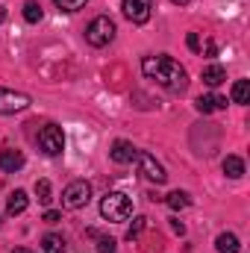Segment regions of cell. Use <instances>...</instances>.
I'll return each mask as SVG.
<instances>
[{
    "instance_id": "12",
    "label": "cell",
    "mask_w": 250,
    "mask_h": 253,
    "mask_svg": "<svg viewBox=\"0 0 250 253\" xmlns=\"http://www.w3.org/2000/svg\"><path fill=\"white\" fill-rule=\"evenodd\" d=\"M200 80H203L209 88H218V85L227 80V71H224L221 65H206V68H203V74H200Z\"/></svg>"
},
{
    "instance_id": "23",
    "label": "cell",
    "mask_w": 250,
    "mask_h": 253,
    "mask_svg": "<svg viewBox=\"0 0 250 253\" xmlns=\"http://www.w3.org/2000/svg\"><path fill=\"white\" fill-rule=\"evenodd\" d=\"M115 248H118L115 239H100L97 242V253H115Z\"/></svg>"
},
{
    "instance_id": "21",
    "label": "cell",
    "mask_w": 250,
    "mask_h": 253,
    "mask_svg": "<svg viewBox=\"0 0 250 253\" xmlns=\"http://www.w3.org/2000/svg\"><path fill=\"white\" fill-rule=\"evenodd\" d=\"M53 3H56L59 12H77V9H83L88 0H53Z\"/></svg>"
},
{
    "instance_id": "18",
    "label": "cell",
    "mask_w": 250,
    "mask_h": 253,
    "mask_svg": "<svg viewBox=\"0 0 250 253\" xmlns=\"http://www.w3.org/2000/svg\"><path fill=\"white\" fill-rule=\"evenodd\" d=\"M165 203H168L174 212H180V209H186L188 203H191V197H188V191H171V194L165 197Z\"/></svg>"
},
{
    "instance_id": "16",
    "label": "cell",
    "mask_w": 250,
    "mask_h": 253,
    "mask_svg": "<svg viewBox=\"0 0 250 253\" xmlns=\"http://www.w3.org/2000/svg\"><path fill=\"white\" fill-rule=\"evenodd\" d=\"M42 251L44 253H65V239L56 236V233H47V236L42 239Z\"/></svg>"
},
{
    "instance_id": "17",
    "label": "cell",
    "mask_w": 250,
    "mask_h": 253,
    "mask_svg": "<svg viewBox=\"0 0 250 253\" xmlns=\"http://www.w3.org/2000/svg\"><path fill=\"white\" fill-rule=\"evenodd\" d=\"M233 103H250V83L248 80H236L233 83Z\"/></svg>"
},
{
    "instance_id": "22",
    "label": "cell",
    "mask_w": 250,
    "mask_h": 253,
    "mask_svg": "<svg viewBox=\"0 0 250 253\" xmlns=\"http://www.w3.org/2000/svg\"><path fill=\"white\" fill-rule=\"evenodd\" d=\"M144 227H147V218H144V215H138V218L132 221V227H129V233H126V239H129V242H132V239H138Z\"/></svg>"
},
{
    "instance_id": "8",
    "label": "cell",
    "mask_w": 250,
    "mask_h": 253,
    "mask_svg": "<svg viewBox=\"0 0 250 253\" xmlns=\"http://www.w3.org/2000/svg\"><path fill=\"white\" fill-rule=\"evenodd\" d=\"M121 9H124L126 21H132V24H147V21H150V12H153V0H124Z\"/></svg>"
},
{
    "instance_id": "6",
    "label": "cell",
    "mask_w": 250,
    "mask_h": 253,
    "mask_svg": "<svg viewBox=\"0 0 250 253\" xmlns=\"http://www.w3.org/2000/svg\"><path fill=\"white\" fill-rule=\"evenodd\" d=\"M30 94L24 91H15V88H0V115H15V112H24L30 106Z\"/></svg>"
},
{
    "instance_id": "26",
    "label": "cell",
    "mask_w": 250,
    "mask_h": 253,
    "mask_svg": "<svg viewBox=\"0 0 250 253\" xmlns=\"http://www.w3.org/2000/svg\"><path fill=\"white\" fill-rule=\"evenodd\" d=\"M218 53V44L215 42H206V56H215Z\"/></svg>"
},
{
    "instance_id": "2",
    "label": "cell",
    "mask_w": 250,
    "mask_h": 253,
    "mask_svg": "<svg viewBox=\"0 0 250 253\" xmlns=\"http://www.w3.org/2000/svg\"><path fill=\"white\" fill-rule=\"evenodd\" d=\"M100 215L106 221H126L132 215V200L126 194H121V191H109L100 200Z\"/></svg>"
},
{
    "instance_id": "29",
    "label": "cell",
    "mask_w": 250,
    "mask_h": 253,
    "mask_svg": "<svg viewBox=\"0 0 250 253\" xmlns=\"http://www.w3.org/2000/svg\"><path fill=\"white\" fill-rule=\"evenodd\" d=\"M15 253H33V251H27V248H15Z\"/></svg>"
},
{
    "instance_id": "15",
    "label": "cell",
    "mask_w": 250,
    "mask_h": 253,
    "mask_svg": "<svg viewBox=\"0 0 250 253\" xmlns=\"http://www.w3.org/2000/svg\"><path fill=\"white\" fill-rule=\"evenodd\" d=\"M215 248H218V253H239V236H233V233H221L218 242H215Z\"/></svg>"
},
{
    "instance_id": "4",
    "label": "cell",
    "mask_w": 250,
    "mask_h": 253,
    "mask_svg": "<svg viewBox=\"0 0 250 253\" xmlns=\"http://www.w3.org/2000/svg\"><path fill=\"white\" fill-rule=\"evenodd\" d=\"M88 200H91V186H88L85 180H74V183L65 186V191H62V206L65 209H83Z\"/></svg>"
},
{
    "instance_id": "14",
    "label": "cell",
    "mask_w": 250,
    "mask_h": 253,
    "mask_svg": "<svg viewBox=\"0 0 250 253\" xmlns=\"http://www.w3.org/2000/svg\"><path fill=\"white\" fill-rule=\"evenodd\" d=\"M224 174H227L230 180L245 177V162H242L239 156H227V159H224Z\"/></svg>"
},
{
    "instance_id": "25",
    "label": "cell",
    "mask_w": 250,
    "mask_h": 253,
    "mask_svg": "<svg viewBox=\"0 0 250 253\" xmlns=\"http://www.w3.org/2000/svg\"><path fill=\"white\" fill-rule=\"evenodd\" d=\"M44 221H47V224H56V221H62V215L53 212V209H47V212H44Z\"/></svg>"
},
{
    "instance_id": "28",
    "label": "cell",
    "mask_w": 250,
    "mask_h": 253,
    "mask_svg": "<svg viewBox=\"0 0 250 253\" xmlns=\"http://www.w3.org/2000/svg\"><path fill=\"white\" fill-rule=\"evenodd\" d=\"M3 21H6V9L0 6V24H3Z\"/></svg>"
},
{
    "instance_id": "24",
    "label": "cell",
    "mask_w": 250,
    "mask_h": 253,
    "mask_svg": "<svg viewBox=\"0 0 250 253\" xmlns=\"http://www.w3.org/2000/svg\"><path fill=\"white\" fill-rule=\"evenodd\" d=\"M186 44H188V50H200V39H197V33H188Z\"/></svg>"
},
{
    "instance_id": "3",
    "label": "cell",
    "mask_w": 250,
    "mask_h": 253,
    "mask_svg": "<svg viewBox=\"0 0 250 253\" xmlns=\"http://www.w3.org/2000/svg\"><path fill=\"white\" fill-rule=\"evenodd\" d=\"M115 21L109 18V15H97L88 27H85V42L91 44V47H106L112 39H115Z\"/></svg>"
},
{
    "instance_id": "27",
    "label": "cell",
    "mask_w": 250,
    "mask_h": 253,
    "mask_svg": "<svg viewBox=\"0 0 250 253\" xmlns=\"http://www.w3.org/2000/svg\"><path fill=\"white\" fill-rule=\"evenodd\" d=\"M171 227H174V233H180V236H183V233H186V227H183V224H180V221H174V224H171Z\"/></svg>"
},
{
    "instance_id": "30",
    "label": "cell",
    "mask_w": 250,
    "mask_h": 253,
    "mask_svg": "<svg viewBox=\"0 0 250 253\" xmlns=\"http://www.w3.org/2000/svg\"><path fill=\"white\" fill-rule=\"evenodd\" d=\"M171 3H177V6H186L188 0H171Z\"/></svg>"
},
{
    "instance_id": "13",
    "label": "cell",
    "mask_w": 250,
    "mask_h": 253,
    "mask_svg": "<svg viewBox=\"0 0 250 253\" xmlns=\"http://www.w3.org/2000/svg\"><path fill=\"white\" fill-rule=\"evenodd\" d=\"M27 203H30V197H27V191L24 189H15L9 194V203H6V212L9 215H21L24 209H27Z\"/></svg>"
},
{
    "instance_id": "10",
    "label": "cell",
    "mask_w": 250,
    "mask_h": 253,
    "mask_svg": "<svg viewBox=\"0 0 250 253\" xmlns=\"http://www.w3.org/2000/svg\"><path fill=\"white\" fill-rule=\"evenodd\" d=\"M135 147L124 141V138H118L115 144H112V150H109V156H112V162H118V165H129V162H135Z\"/></svg>"
},
{
    "instance_id": "9",
    "label": "cell",
    "mask_w": 250,
    "mask_h": 253,
    "mask_svg": "<svg viewBox=\"0 0 250 253\" xmlns=\"http://www.w3.org/2000/svg\"><path fill=\"white\" fill-rule=\"evenodd\" d=\"M21 168H24V153H21V150H12V147H3V150H0V171L15 174V171H21Z\"/></svg>"
},
{
    "instance_id": "11",
    "label": "cell",
    "mask_w": 250,
    "mask_h": 253,
    "mask_svg": "<svg viewBox=\"0 0 250 253\" xmlns=\"http://www.w3.org/2000/svg\"><path fill=\"white\" fill-rule=\"evenodd\" d=\"M194 106H197V109H200L203 115H209V112L227 109V97H224V94H215V91H209V94H200Z\"/></svg>"
},
{
    "instance_id": "7",
    "label": "cell",
    "mask_w": 250,
    "mask_h": 253,
    "mask_svg": "<svg viewBox=\"0 0 250 253\" xmlns=\"http://www.w3.org/2000/svg\"><path fill=\"white\" fill-rule=\"evenodd\" d=\"M135 162H138V168H141V174L150 180V183H156V186H162L165 180H168V174H165V168L156 162V156H150V153H144V150H138L135 153Z\"/></svg>"
},
{
    "instance_id": "1",
    "label": "cell",
    "mask_w": 250,
    "mask_h": 253,
    "mask_svg": "<svg viewBox=\"0 0 250 253\" xmlns=\"http://www.w3.org/2000/svg\"><path fill=\"white\" fill-rule=\"evenodd\" d=\"M141 71H144L147 80H156L168 91H183L188 85L186 68L177 62V59H171V56H144Z\"/></svg>"
},
{
    "instance_id": "19",
    "label": "cell",
    "mask_w": 250,
    "mask_h": 253,
    "mask_svg": "<svg viewBox=\"0 0 250 253\" xmlns=\"http://www.w3.org/2000/svg\"><path fill=\"white\" fill-rule=\"evenodd\" d=\"M24 21H27V24H39V21H42V6H39L36 0H27V3H24Z\"/></svg>"
},
{
    "instance_id": "20",
    "label": "cell",
    "mask_w": 250,
    "mask_h": 253,
    "mask_svg": "<svg viewBox=\"0 0 250 253\" xmlns=\"http://www.w3.org/2000/svg\"><path fill=\"white\" fill-rule=\"evenodd\" d=\"M36 197H39V203H44V206L53 200V189H50L47 180H39V183H36Z\"/></svg>"
},
{
    "instance_id": "5",
    "label": "cell",
    "mask_w": 250,
    "mask_h": 253,
    "mask_svg": "<svg viewBox=\"0 0 250 253\" xmlns=\"http://www.w3.org/2000/svg\"><path fill=\"white\" fill-rule=\"evenodd\" d=\"M39 147H42V153L44 156H59L65 150V132L62 126L56 124H47L42 132H39Z\"/></svg>"
}]
</instances>
